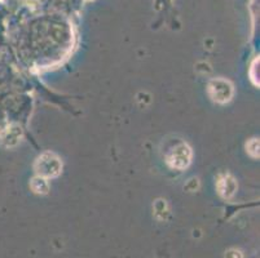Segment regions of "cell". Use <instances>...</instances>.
Here are the masks:
<instances>
[{
    "label": "cell",
    "mask_w": 260,
    "mask_h": 258,
    "mask_svg": "<svg viewBox=\"0 0 260 258\" xmlns=\"http://www.w3.org/2000/svg\"><path fill=\"white\" fill-rule=\"evenodd\" d=\"M35 169L39 177L43 178H52V177H57L61 173L62 169V163L60 158L53 153H44L38 158L35 163Z\"/></svg>",
    "instance_id": "6da1fadb"
},
{
    "label": "cell",
    "mask_w": 260,
    "mask_h": 258,
    "mask_svg": "<svg viewBox=\"0 0 260 258\" xmlns=\"http://www.w3.org/2000/svg\"><path fill=\"white\" fill-rule=\"evenodd\" d=\"M31 189L34 190V193L37 194H47L49 190L48 182H47L46 178H43V177H37V178L32 179Z\"/></svg>",
    "instance_id": "5b68a950"
},
{
    "label": "cell",
    "mask_w": 260,
    "mask_h": 258,
    "mask_svg": "<svg viewBox=\"0 0 260 258\" xmlns=\"http://www.w3.org/2000/svg\"><path fill=\"white\" fill-rule=\"evenodd\" d=\"M236 189H237V185H236L235 178L232 176H228V174L221 177L217 182V190H219L220 195L225 199H229L235 195Z\"/></svg>",
    "instance_id": "277c9868"
},
{
    "label": "cell",
    "mask_w": 260,
    "mask_h": 258,
    "mask_svg": "<svg viewBox=\"0 0 260 258\" xmlns=\"http://www.w3.org/2000/svg\"><path fill=\"white\" fill-rule=\"evenodd\" d=\"M191 151L189 146L184 142H180L179 145L172 148L166 156V162L170 167L175 169H184L190 164Z\"/></svg>",
    "instance_id": "7a4b0ae2"
},
{
    "label": "cell",
    "mask_w": 260,
    "mask_h": 258,
    "mask_svg": "<svg viewBox=\"0 0 260 258\" xmlns=\"http://www.w3.org/2000/svg\"><path fill=\"white\" fill-rule=\"evenodd\" d=\"M233 85L225 79H212L209 83V94L214 101L219 103H225L233 97Z\"/></svg>",
    "instance_id": "3957f363"
}]
</instances>
